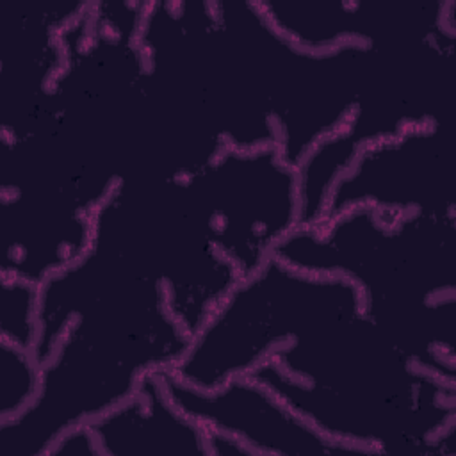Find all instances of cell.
Returning <instances> with one entry per match:
<instances>
[{"label": "cell", "mask_w": 456, "mask_h": 456, "mask_svg": "<svg viewBox=\"0 0 456 456\" xmlns=\"http://www.w3.org/2000/svg\"><path fill=\"white\" fill-rule=\"evenodd\" d=\"M362 312L363 297L353 280L301 271L271 255L230 290L169 370L198 390H216L299 335Z\"/></svg>", "instance_id": "6da1fadb"}]
</instances>
